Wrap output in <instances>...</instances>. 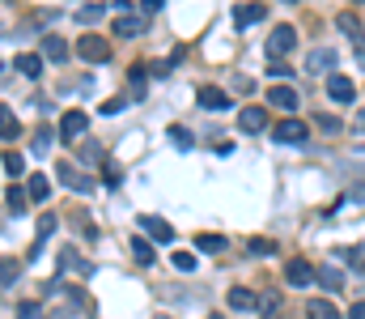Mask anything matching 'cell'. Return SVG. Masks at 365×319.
Listing matches in <instances>:
<instances>
[{
	"mask_svg": "<svg viewBox=\"0 0 365 319\" xmlns=\"http://www.w3.org/2000/svg\"><path fill=\"white\" fill-rule=\"evenodd\" d=\"M294 47H298V30L294 26H276L272 34H267V56H272V60H289Z\"/></svg>",
	"mask_w": 365,
	"mask_h": 319,
	"instance_id": "1",
	"label": "cell"
},
{
	"mask_svg": "<svg viewBox=\"0 0 365 319\" xmlns=\"http://www.w3.org/2000/svg\"><path fill=\"white\" fill-rule=\"evenodd\" d=\"M77 56L89 60V64H107V60H111V39H102V34H81Z\"/></svg>",
	"mask_w": 365,
	"mask_h": 319,
	"instance_id": "2",
	"label": "cell"
},
{
	"mask_svg": "<svg viewBox=\"0 0 365 319\" xmlns=\"http://www.w3.org/2000/svg\"><path fill=\"white\" fill-rule=\"evenodd\" d=\"M306 136H310V128L302 124L298 115H285L280 124H276V141L280 145H306Z\"/></svg>",
	"mask_w": 365,
	"mask_h": 319,
	"instance_id": "3",
	"label": "cell"
},
{
	"mask_svg": "<svg viewBox=\"0 0 365 319\" xmlns=\"http://www.w3.org/2000/svg\"><path fill=\"white\" fill-rule=\"evenodd\" d=\"M285 281L294 285V289L314 285V264H310V260H302V256H298V260H289V264H285Z\"/></svg>",
	"mask_w": 365,
	"mask_h": 319,
	"instance_id": "4",
	"label": "cell"
},
{
	"mask_svg": "<svg viewBox=\"0 0 365 319\" xmlns=\"http://www.w3.org/2000/svg\"><path fill=\"white\" fill-rule=\"evenodd\" d=\"M267 103H272V107H280L285 115H298L302 98H298V90H294V85H272V90H267Z\"/></svg>",
	"mask_w": 365,
	"mask_h": 319,
	"instance_id": "5",
	"label": "cell"
},
{
	"mask_svg": "<svg viewBox=\"0 0 365 319\" xmlns=\"http://www.w3.org/2000/svg\"><path fill=\"white\" fill-rule=\"evenodd\" d=\"M56 175H60V183H64V187L81 192V196H85V192H93V179H89V175H81V170L72 166V162H60V166H56Z\"/></svg>",
	"mask_w": 365,
	"mask_h": 319,
	"instance_id": "6",
	"label": "cell"
},
{
	"mask_svg": "<svg viewBox=\"0 0 365 319\" xmlns=\"http://www.w3.org/2000/svg\"><path fill=\"white\" fill-rule=\"evenodd\" d=\"M85 128H89L85 111H64V119H60V141H81Z\"/></svg>",
	"mask_w": 365,
	"mask_h": 319,
	"instance_id": "7",
	"label": "cell"
},
{
	"mask_svg": "<svg viewBox=\"0 0 365 319\" xmlns=\"http://www.w3.org/2000/svg\"><path fill=\"white\" fill-rule=\"evenodd\" d=\"M196 103L204 107V111H230L234 103H230V94L225 90H217V85H200L196 90Z\"/></svg>",
	"mask_w": 365,
	"mask_h": 319,
	"instance_id": "8",
	"label": "cell"
},
{
	"mask_svg": "<svg viewBox=\"0 0 365 319\" xmlns=\"http://www.w3.org/2000/svg\"><path fill=\"white\" fill-rule=\"evenodd\" d=\"M144 30H149V17H136V13H119L115 17V34L119 39H140Z\"/></svg>",
	"mask_w": 365,
	"mask_h": 319,
	"instance_id": "9",
	"label": "cell"
},
{
	"mask_svg": "<svg viewBox=\"0 0 365 319\" xmlns=\"http://www.w3.org/2000/svg\"><path fill=\"white\" fill-rule=\"evenodd\" d=\"M327 98H335V103H353V98H357L353 77H344V72H331V77H327Z\"/></svg>",
	"mask_w": 365,
	"mask_h": 319,
	"instance_id": "10",
	"label": "cell"
},
{
	"mask_svg": "<svg viewBox=\"0 0 365 319\" xmlns=\"http://www.w3.org/2000/svg\"><path fill=\"white\" fill-rule=\"evenodd\" d=\"M60 273H72V277H89L93 273V264L77 256V247H64L60 251Z\"/></svg>",
	"mask_w": 365,
	"mask_h": 319,
	"instance_id": "11",
	"label": "cell"
},
{
	"mask_svg": "<svg viewBox=\"0 0 365 319\" xmlns=\"http://www.w3.org/2000/svg\"><path fill=\"white\" fill-rule=\"evenodd\" d=\"M140 230L149 234L153 243H175V230H170V222H162V217H149V213H140Z\"/></svg>",
	"mask_w": 365,
	"mask_h": 319,
	"instance_id": "12",
	"label": "cell"
},
{
	"mask_svg": "<svg viewBox=\"0 0 365 319\" xmlns=\"http://www.w3.org/2000/svg\"><path fill=\"white\" fill-rule=\"evenodd\" d=\"M238 128H242V132H263V128H267L263 107H242V111H238Z\"/></svg>",
	"mask_w": 365,
	"mask_h": 319,
	"instance_id": "13",
	"label": "cell"
},
{
	"mask_svg": "<svg viewBox=\"0 0 365 319\" xmlns=\"http://www.w3.org/2000/svg\"><path fill=\"white\" fill-rule=\"evenodd\" d=\"M263 17H267V5H238L234 9V26L247 30V26H255V21H263Z\"/></svg>",
	"mask_w": 365,
	"mask_h": 319,
	"instance_id": "14",
	"label": "cell"
},
{
	"mask_svg": "<svg viewBox=\"0 0 365 319\" xmlns=\"http://www.w3.org/2000/svg\"><path fill=\"white\" fill-rule=\"evenodd\" d=\"M26 196H30V205H47V200H52V183H47V175H30L26 179Z\"/></svg>",
	"mask_w": 365,
	"mask_h": 319,
	"instance_id": "15",
	"label": "cell"
},
{
	"mask_svg": "<svg viewBox=\"0 0 365 319\" xmlns=\"http://www.w3.org/2000/svg\"><path fill=\"white\" fill-rule=\"evenodd\" d=\"M331 64H335V52H331V47H314L310 60H306V68L314 72V77H319V72H327Z\"/></svg>",
	"mask_w": 365,
	"mask_h": 319,
	"instance_id": "16",
	"label": "cell"
},
{
	"mask_svg": "<svg viewBox=\"0 0 365 319\" xmlns=\"http://www.w3.org/2000/svg\"><path fill=\"white\" fill-rule=\"evenodd\" d=\"M306 319H344V315H340V307H335L331 298H314V302L306 307Z\"/></svg>",
	"mask_w": 365,
	"mask_h": 319,
	"instance_id": "17",
	"label": "cell"
},
{
	"mask_svg": "<svg viewBox=\"0 0 365 319\" xmlns=\"http://www.w3.org/2000/svg\"><path fill=\"white\" fill-rule=\"evenodd\" d=\"M335 26L344 30L349 39H353V47H365V34H361V21L353 17V13H335Z\"/></svg>",
	"mask_w": 365,
	"mask_h": 319,
	"instance_id": "18",
	"label": "cell"
},
{
	"mask_svg": "<svg viewBox=\"0 0 365 319\" xmlns=\"http://www.w3.org/2000/svg\"><path fill=\"white\" fill-rule=\"evenodd\" d=\"M225 302H230V307H234V311H251V307H255V302H259V298H255V294H251V289H247V285H234V289H230V294H225Z\"/></svg>",
	"mask_w": 365,
	"mask_h": 319,
	"instance_id": "19",
	"label": "cell"
},
{
	"mask_svg": "<svg viewBox=\"0 0 365 319\" xmlns=\"http://www.w3.org/2000/svg\"><path fill=\"white\" fill-rule=\"evenodd\" d=\"M43 56L56 60V64H64V60H68V43H64L60 34H47V39H43Z\"/></svg>",
	"mask_w": 365,
	"mask_h": 319,
	"instance_id": "20",
	"label": "cell"
},
{
	"mask_svg": "<svg viewBox=\"0 0 365 319\" xmlns=\"http://www.w3.org/2000/svg\"><path fill=\"white\" fill-rule=\"evenodd\" d=\"M13 68L21 72V77H38V72H43V56H34V52H21V56L13 60Z\"/></svg>",
	"mask_w": 365,
	"mask_h": 319,
	"instance_id": "21",
	"label": "cell"
},
{
	"mask_svg": "<svg viewBox=\"0 0 365 319\" xmlns=\"http://www.w3.org/2000/svg\"><path fill=\"white\" fill-rule=\"evenodd\" d=\"M225 247H230V243L221 234H196V251H204V256H221Z\"/></svg>",
	"mask_w": 365,
	"mask_h": 319,
	"instance_id": "22",
	"label": "cell"
},
{
	"mask_svg": "<svg viewBox=\"0 0 365 319\" xmlns=\"http://www.w3.org/2000/svg\"><path fill=\"white\" fill-rule=\"evenodd\" d=\"M0 136H5V141H17V136H21V124H17V115H13L5 103H0Z\"/></svg>",
	"mask_w": 365,
	"mask_h": 319,
	"instance_id": "23",
	"label": "cell"
},
{
	"mask_svg": "<svg viewBox=\"0 0 365 319\" xmlns=\"http://www.w3.org/2000/svg\"><path fill=\"white\" fill-rule=\"evenodd\" d=\"M26 205H30L26 187H9V196H5V209H9L13 217H21V213H26Z\"/></svg>",
	"mask_w": 365,
	"mask_h": 319,
	"instance_id": "24",
	"label": "cell"
},
{
	"mask_svg": "<svg viewBox=\"0 0 365 319\" xmlns=\"http://www.w3.org/2000/svg\"><path fill=\"white\" fill-rule=\"evenodd\" d=\"M21 277V260H13V256H0V285H13Z\"/></svg>",
	"mask_w": 365,
	"mask_h": 319,
	"instance_id": "25",
	"label": "cell"
},
{
	"mask_svg": "<svg viewBox=\"0 0 365 319\" xmlns=\"http://www.w3.org/2000/svg\"><path fill=\"white\" fill-rule=\"evenodd\" d=\"M314 281H323V289H340L344 285V273H340V268H314Z\"/></svg>",
	"mask_w": 365,
	"mask_h": 319,
	"instance_id": "26",
	"label": "cell"
},
{
	"mask_svg": "<svg viewBox=\"0 0 365 319\" xmlns=\"http://www.w3.org/2000/svg\"><path fill=\"white\" fill-rule=\"evenodd\" d=\"M144 72H149V64H132V68H128V81H132V98H144Z\"/></svg>",
	"mask_w": 365,
	"mask_h": 319,
	"instance_id": "27",
	"label": "cell"
},
{
	"mask_svg": "<svg viewBox=\"0 0 365 319\" xmlns=\"http://www.w3.org/2000/svg\"><path fill=\"white\" fill-rule=\"evenodd\" d=\"M102 162V145L98 141H85L81 145V166H98Z\"/></svg>",
	"mask_w": 365,
	"mask_h": 319,
	"instance_id": "28",
	"label": "cell"
},
{
	"mask_svg": "<svg viewBox=\"0 0 365 319\" xmlns=\"http://www.w3.org/2000/svg\"><path fill=\"white\" fill-rule=\"evenodd\" d=\"M132 256H136L144 268H153V260H157V256H153V247H149L144 238H132Z\"/></svg>",
	"mask_w": 365,
	"mask_h": 319,
	"instance_id": "29",
	"label": "cell"
},
{
	"mask_svg": "<svg viewBox=\"0 0 365 319\" xmlns=\"http://www.w3.org/2000/svg\"><path fill=\"white\" fill-rule=\"evenodd\" d=\"M5 170H9V179H17V175H26V158H21L17 150H9V154H5Z\"/></svg>",
	"mask_w": 365,
	"mask_h": 319,
	"instance_id": "30",
	"label": "cell"
},
{
	"mask_svg": "<svg viewBox=\"0 0 365 319\" xmlns=\"http://www.w3.org/2000/svg\"><path fill=\"white\" fill-rule=\"evenodd\" d=\"M170 264H175L179 273H196V251H175V256H170Z\"/></svg>",
	"mask_w": 365,
	"mask_h": 319,
	"instance_id": "31",
	"label": "cell"
},
{
	"mask_svg": "<svg viewBox=\"0 0 365 319\" xmlns=\"http://www.w3.org/2000/svg\"><path fill=\"white\" fill-rule=\"evenodd\" d=\"M52 145H56V132H47V128H43V132L34 136V145H30V150H34L38 158H47V154H52Z\"/></svg>",
	"mask_w": 365,
	"mask_h": 319,
	"instance_id": "32",
	"label": "cell"
},
{
	"mask_svg": "<svg viewBox=\"0 0 365 319\" xmlns=\"http://www.w3.org/2000/svg\"><path fill=\"white\" fill-rule=\"evenodd\" d=\"M276 311H280V294H263V298H259V315L276 319Z\"/></svg>",
	"mask_w": 365,
	"mask_h": 319,
	"instance_id": "33",
	"label": "cell"
},
{
	"mask_svg": "<svg viewBox=\"0 0 365 319\" xmlns=\"http://www.w3.org/2000/svg\"><path fill=\"white\" fill-rule=\"evenodd\" d=\"M102 13H107V5H85V9H77V21H81V26H93Z\"/></svg>",
	"mask_w": 365,
	"mask_h": 319,
	"instance_id": "34",
	"label": "cell"
},
{
	"mask_svg": "<svg viewBox=\"0 0 365 319\" xmlns=\"http://www.w3.org/2000/svg\"><path fill=\"white\" fill-rule=\"evenodd\" d=\"M56 230H60V217H56V213H38V234L52 238Z\"/></svg>",
	"mask_w": 365,
	"mask_h": 319,
	"instance_id": "35",
	"label": "cell"
},
{
	"mask_svg": "<svg viewBox=\"0 0 365 319\" xmlns=\"http://www.w3.org/2000/svg\"><path fill=\"white\" fill-rule=\"evenodd\" d=\"M17 319H47L38 302H17Z\"/></svg>",
	"mask_w": 365,
	"mask_h": 319,
	"instance_id": "36",
	"label": "cell"
},
{
	"mask_svg": "<svg viewBox=\"0 0 365 319\" xmlns=\"http://www.w3.org/2000/svg\"><path fill=\"white\" fill-rule=\"evenodd\" d=\"M314 128H319V132H331V136H335V132L344 128V124H340L335 115H319V119H314Z\"/></svg>",
	"mask_w": 365,
	"mask_h": 319,
	"instance_id": "37",
	"label": "cell"
},
{
	"mask_svg": "<svg viewBox=\"0 0 365 319\" xmlns=\"http://www.w3.org/2000/svg\"><path fill=\"white\" fill-rule=\"evenodd\" d=\"M170 141H175L179 150H191V145H196V141H191V132H187V128H179V124L170 128Z\"/></svg>",
	"mask_w": 365,
	"mask_h": 319,
	"instance_id": "38",
	"label": "cell"
},
{
	"mask_svg": "<svg viewBox=\"0 0 365 319\" xmlns=\"http://www.w3.org/2000/svg\"><path fill=\"white\" fill-rule=\"evenodd\" d=\"M247 247H251L255 256H272V251H276V243H272V238H251Z\"/></svg>",
	"mask_w": 365,
	"mask_h": 319,
	"instance_id": "39",
	"label": "cell"
},
{
	"mask_svg": "<svg viewBox=\"0 0 365 319\" xmlns=\"http://www.w3.org/2000/svg\"><path fill=\"white\" fill-rule=\"evenodd\" d=\"M349 264H353V273L361 277V273H365V247H353V251H349Z\"/></svg>",
	"mask_w": 365,
	"mask_h": 319,
	"instance_id": "40",
	"label": "cell"
},
{
	"mask_svg": "<svg viewBox=\"0 0 365 319\" xmlns=\"http://www.w3.org/2000/svg\"><path fill=\"white\" fill-rule=\"evenodd\" d=\"M149 72H153V77H170V72H175V64H170V60H153Z\"/></svg>",
	"mask_w": 365,
	"mask_h": 319,
	"instance_id": "41",
	"label": "cell"
},
{
	"mask_svg": "<svg viewBox=\"0 0 365 319\" xmlns=\"http://www.w3.org/2000/svg\"><path fill=\"white\" fill-rule=\"evenodd\" d=\"M289 72H294V68H289L285 60H272V68H267V77H276V81H280V77H289Z\"/></svg>",
	"mask_w": 365,
	"mask_h": 319,
	"instance_id": "42",
	"label": "cell"
},
{
	"mask_svg": "<svg viewBox=\"0 0 365 319\" xmlns=\"http://www.w3.org/2000/svg\"><path fill=\"white\" fill-rule=\"evenodd\" d=\"M102 179H107V187H119V183H124V170H115V166H107V175H102Z\"/></svg>",
	"mask_w": 365,
	"mask_h": 319,
	"instance_id": "43",
	"label": "cell"
},
{
	"mask_svg": "<svg viewBox=\"0 0 365 319\" xmlns=\"http://www.w3.org/2000/svg\"><path fill=\"white\" fill-rule=\"evenodd\" d=\"M128 103H124V98H111V103H102V115H119V111H124Z\"/></svg>",
	"mask_w": 365,
	"mask_h": 319,
	"instance_id": "44",
	"label": "cell"
},
{
	"mask_svg": "<svg viewBox=\"0 0 365 319\" xmlns=\"http://www.w3.org/2000/svg\"><path fill=\"white\" fill-rule=\"evenodd\" d=\"M162 5H166V0H140V13H144V17H149V13H157Z\"/></svg>",
	"mask_w": 365,
	"mask_h": 319,
	"instance_id": "45",
	"label": "cell"
},
{
	"mask_svg": "<svg viewBox=\"0 0 365 319\" xmlns=\"http://www.w3.org/2000/svg\"><path fill=\"white\" fill-rule=\"evenodd\" d=\"M349 200H353V205H365V183H357V187L349 192Z\"/></svg>",
	"mask_w": 365,
	"mask_h": 319,
	"instance_id": "46",
	"label": "cell"
},
{
	"mask_svg": "<svg viewBox=\"0 0 365 319\" xmlns=\"http://www.w3.org/2000/svg\"><path fill=\"white\" fill-rule=\"evenodd\" d=\"M349 319H365V302H353V311H349Z\"/></svg>",
	"mask_w": 365,
	"mask_h": 319,
	"instance_id": "47",
	"label": "cell"
},
{
	"mask_svg": "<svg viewBox=\"0 0 365 319\" xmlns=\"http://www.w3.org/2000/svg\"><path fill=\"white\" fill-rule=\"evenodd\" d=\"M353 128H357V132H361V128H365V107H361V111H357V119H353Z\"/></svg>",
	"mask_w": 365,
	"mask_h": 319,
	"instance_id": "48",
	"label": "cell"
},
{
	"mask_svg": "<svg viewBox=\"0 0 365 319\" xmlns=\"http://www.w3.org/2000/svg\"><path fill=\"white\" fill-rule=\"evenodd\" d=\"M208 319H221V315H208Z\"/></svg>",
	"mask_w": 365,
	"mask_h": 319,
	"instance_id": "49",
	"label": "cell"
},
{
	"mask_svg": "<svg viewBox=\"0 0 365 319\" xmlns=\"http://www.w3.org/2000/svg\"><path fill=\"white\" fill-rule=\"evenodd\" d=\"M361 5H365V0H361Z\"/></svg>",
	"mask_w": 365,
	"mask_h": 319,
	"instance_id": "50",
	"label": "cell"
}]
</instances>
